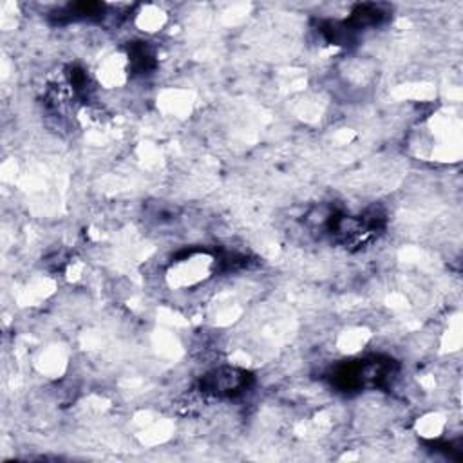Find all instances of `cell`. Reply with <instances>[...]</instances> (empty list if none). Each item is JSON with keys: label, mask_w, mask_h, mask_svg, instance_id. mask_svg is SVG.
Returning <instances> with one entry per match:
<instances>
[{"label": "cell", "mask_w": 463, "mask_h": 463, "mask_svg": "<svg viewBox=\"0 0 463 463\" xmlns=\"http://www.w3.org/2000/svg\"><path fill=\"white\" fill-rule=\"evenodd\" d=\"M213 264L215 260L204 253H188L184 259L172 264L168 279L172 286H194L212 273Z\"/></svg>", "instance_id": "6da1fadb"}, {"label": "cell", "mask_w": 463, "mask_h": 463, "mask_svg": "<svg viewBox=\"0 0 463 463\" xmlns=\"http://www.w3.org/2000/svg\"><path fill=\"white\" fill-rule=\"evenodd\" d=\"M248 383L246 371L239 367H219L204 376L201 389L213 396H233Z\"/></svg>", "instance_id": "7a4b0ae2"}, {"label": "cell", "mask_w": 463, "mask_h": 463, "mask_svg": "<svg viewBox=\"0 0 463 463\" xmlns=\"http://www.w3.org/2000/svg\"><path fill=\"white\" fill-rule=\"evenodd\" d=\"M443 429H445V421L438 414H429L421 418V421H418V430L425 438H439Z\"/></svg>", "instance_id": "3957f363"}]
</instances>
